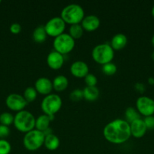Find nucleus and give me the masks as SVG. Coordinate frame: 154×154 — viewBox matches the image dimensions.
Wrapping results in <instances>:
<instances>
[{
	"mask_svg": "<svg viewBox=\"0 0 154 154\" xmlns=\"http://www.w3.org/2000/svg\"><path fill=\"white\" fill-rule=\"evenodd\" d=\"M5 104L8 108L11 111L20 112L21 111H24L28 103L22 95L18 94V93H11L6 98Z\"/></svg>",
	"mask_w": 154,
	"mask_h": 154,
	"instance_id": "10",
	"label": "nucleus"
},
{
	"mask_svg": "<svg viewBox=\"0 0 154 154\" xmlns=\"http://www.w3.org/2000/svg\"><path fill=\"white\" fill-rule=\"evenodd\" d=\"M54 116H48L46 114H42L36 119L35 129L44 132L49 128L51 121L54 120Z\"/></svg>",
	"mask_w": 154,
	"mask_h": 154,
	"instance_id": "17",
	"label": "nucleus"
},
{
	"mask_svg": "<svg viewBox=\"0 0 154 154\" xmlns=\"http://www.w3.org/2000/svg\"><path fill=\"white\" fill-rule=\"evenodd\" d=\"M91 57L94 61L103 66L111 63L114 58V50L109 44H100L93 48Z\"/></svg>",
	"mask_w": 154,
	"mask_h": 154,
	"instance_id": "4",
	"label": "nucleus"
},
{
	"mask_svg": "<svg viewBox=\"0 0 154 154\" xmlns=\"http://www.w3.org/2000/svg\"><path fill=\"white\" fill-rule=\"evenodd\" d=\"M147 82L149 85H154V78L153 77H149L147 80Z\"/></svg>",
	"mask_w": 154,
	"mask_h": 154,
	"instance_id": "34",
	"label": "nucleus"
},
{
	"mask_svg": "<svg viewBox=\"0 0 154 154\" xmlns=\"http://www.w3.org/2000/svg\"><path fill=\"white\" fill-rule=\"evenodd\" d=\"M44 27L48 36L56 38L63 34L66 29V23L60 17H54L48 20Z\"/></svg>",
	"mask_w": 154,
	"mask_h": 154,
	"instance_id": "8",
	"label": "nucleus"
},
{
	"mask_svg": "<svg viewBox=\"0 0 154 154\" xmlns=\"http://www.w3.org/2000/svg\"><path fill=\"white\" fill-rule=\"evenodd\" d=\"M103 135L104 138L110 143L123 144L131 136L130 124L122 119L112 120L104 126Z\"/></svg>",
	"mask_w": 154,
	"mask_h": 154,
	"instance_id": "1",
	"label": "nucleus"
},
{
	"mask_svg": "<svg viewBox=\"0 0 154 154\" xmlns=\"http://www.w3.org/2000/svg\"><path fill=\"white\" fill-rule=\"evenodd\" d=\"M136 109L145 117L154 114V99L148 96H140L136 101Z\"/></svg>",
	"mask_w": 154,
	"mask_h": 154,
	"instance_id": "9",
	"label": "nucleus"
},
{
	"mask_svg": "<svg viewBox=\"0 0 154 154\" xmlns=\"http://www.w3.org/2000/svg\"><path fill=\"white\" fill-rule=\"evenodd\" d=\"M34 88L38 93L42 95H49L53 90L52 81L48 78L42 77L38 78L35 82Z\"/></svg>",
	"mask_w": 154,
	"mask_h": 154,
	"instance_id": "12",
	"label": "nucleus"
},
{
	"mask_svg": "<svg viewBox=\"0 0 154 154\" xmlns=\"http://www.w3.org/2000/svg\"><path fill=\"white\" fill-rule=\"evenodd\" d=\"M125 121L128 122L130 124L132 122H134V120L140 119V116L136 108H133V107H128L125 111Z\"/></svg>",
	"mask_w": 154,
	"mask_h": 154,
	"instance_id": "22",
	"label": "nucleus"
},
{
	"mask_svg": "<svg viewBox=\"0 0 154 154\" xmlns=\"http://www.w3.org/2000/svg\"><path fill=\"white\" fill-rule=\"evenodd\" d=\"M32 36H33V39L35 42L41 44L45 42L48 35H47L46 32H45L44 26L40 25L35 28V29L33 32Z\"/></svg>",
	"mask_w": 154,
	"mask_h": 154,
	"instance_id": "21",
	"label": "nucleus"
},
{
	"mask_svg": "<svg viewBox=\"0 0 154 154\" xmlns=\"http://www.w3.org/2000/svg\"><path fill=\"white\" fill-rule=\"evenodd\" d=\"M44 146L48 150L54 151V150H57L60 146V139L54 134H50L45 137Z\"/></svg>",
	"mask_w": 154,
	"mask_h": 154,
	"instance_id": "19",
	"label": "nucleus"
},
{
	"mask_svg": "<svg viewBox=\"0 0 154 154\" xmlns=\"http://www.w3.org/2000/svg\"><path fill=\"white\" fill-rule=\"evenodd\" d=\"M151 14H152V17L154 18V5L152 6V10H151Z\"/></svg>",
	"mask_w": 154,
	"mask_h": 154,
	"instance_id": "35",
	"label": "nucleus"
},
{
	"mask_svg": "<svg viewBox=\"0 0 154 154\" xmlns=\"http://www.w3.org/2000/svg\"><path fill=\"white\" fill-rule=\"evenodd\" d=\"M83 29L87 32H94L98 29L101 24V20L97 16L93 14L85 16L80 23Z\"/></svg>",
	"mask_w": 154,
	"mask_h": 154,
	"instance_id": "14",
	"label": "nucleus"
},
{
	"mask_svg": "<svg viewBox=\"0 0 154 154\" xmlns=\"http://www.w3.org/2000/svg\"><path fill=\"white\" fill-rule=\"evenodd\" d=\"M60 17L65 23L79 24L85 17L84 9L81 5L75 3L67 5L61 11Z\"/></svg>",
	"mask_w": 154,
	"mask_h": 154,
	"instance_id": "2",
	"label": "nucleus"
},
{
	"mask_svg": "<svg viewBox=\"0 0 154 154\" xmlns=\"http://www.w3.org/2000/svg\"><path fill=\"white\" fill-rule=\"evenodd\" d=\"M146 127L147 129H154V116H148L145 117L143 119Z\"/></svg>",
	"mask_w": 154,
	"mask_h": 154,
	"instance_id": "30",
	"label": "nucleus"
},
{
	"mask_svg": "<svg viewBox=\"0 0 154 154\" xmlns=\"http://www.w3.org/2000/svg\"><path fill=\"white\" fill-rule=\"evenodd\" d=\"M0 3H1V0H0Z\"/></svg>",
	"mask_w": 154,
	"mask_h": 154,
	"instance_id": "38",
	"label": "nucleus"
},
{
	"mask_svg": "<svg viewBox=\"0 0 154 154\" xmlns=\"http://www.w3.org/2000/svg\"><path fill=\"white\" fill-rule=\"evenodd\" d=\"M53 48L57 52L62 55L70 53L75 48V40L68 33L60 35L54 38L53 42Z\"/></svg>",
	"mask_w": 154,
	"mask_h": 154,
	"instance_id": "7",
	"label": "nucleus"
},
{
	"mask_svg": "<svg viewBox=\"0 0 154 154\" xmlns=\"http://www.w3.org/2000/svg\"><path fill=\"white\" fill-rule=\"evenodd\" d=\"M9 134H10V129L8 126L0 124V138L3 139L8 136Z\"/></svg>",
	"mask_w": 154,
	"mask_h": 154,
	"instance_id": "31",
	"label": "nucleus"
},
{
	"mask_svg": "<svg viewBox=\"0 0 154 154\" xmlns=\"http://www.w3.org/2000/svg\"><path fill=\"white\" fill-rule=\"evenodd\" d=\"M45 137L43 132L34 129L25 133L23 139V144L27 150L36 151L44 145Z\"/></svg>",
	"mask_w": 154,
	"mask_h": 154,
	"instance_id": "5",
	"label": "nucleus"
},
{
	"mask_svg": "<svg viewBox=\"0 0 154 154\" xmlns=\"http://www.w3.org/2000/svg\"><path fill=\"white\" fill-rule=\"evenodd\" d=\"M84 78L87 87H96V84L98 83V78L95 75L88 73Z\"/></svg>",
	"mask_w": 154,
	"mask_h": 154,
	"instance_id": "29",
	"label": "nucleus"
},
{
	"mask_svg": "<svg viewBox=\"0 0 154 154\" xmlns=\"http://www.w3.org/2000/svg\"><path fill=\"white\" fill-rule=\"evenodd\" d=\"M64 57L60 53L54 51H51L47 57L46 62L48 67L53 70H58L61 69L64 63Z\"/></svg>",
	"mask_w": 154,
	"mask_h": 154,
	"instance_id": "11",
	"label": "nucleus"
},
{
	"mask_svg": "<svg viewBox=\"0 0 154 154\" xmlns=\"http://www.w3.org/2000/svg\"><path fill=\"white\" fill-rule=\"evenodd\" d=\"M153 116H154V114H153Z\"/></svg>",
	"mask_w": 154,
	"mask_h": 154,
	"instance_id": "39",
	"label": "nucleus"
},
{
	"mask_svg": "<svg viewBox=\"0 0 154 154\" xmlns=\"http://www.w3.org/2000/svg\"><path fill=\"white\" fill-rule=\"evenodd\" d=\"M127 43H128L127 36L123 33H118L112 38L110 41V46L114 51H119L123 49L126 46Z\"/></svg>",
	"mask_w": 154,
	"mask_h": 154,
	"instance_id": "16",
	"label": "nucleus"
},
{
	"mask_svg": "<svg viewBox=\"0 0 154 154\" xmlns=\"http://www.w3.org/2000/svg\"><path fill=\"white\" fill-rule=\"evenodd\" d=\"M21 29H22V26L18 23H14L10 26V32L13 34H18L21 32Z\"/></svg>",
	"mask_w": 154,
	"mask_h": 154,
	"instance_id": "32",
	"label": "nucleus"
},
{
	"mask_svg": "<svg viewBox=\"0 0 154 154\" xmlns=\"http://www.w3.org/2000/svg\"><path fill=\"white\" fill-rule=\"evenodd\" d=\"M53 89L57 92H63L67 88L69 81L64 75H57L52 81Z\"/></svg>",
	"mask_w": 154,
	"mask_h": 154,
	"instance_id": "18",
	"label": "nucleus"
},
{
	"mask_svg": "<svg viewBox=\"0 0 154 154\" xmlns=\"http://www.w3.org/2000/svg\"><path fill=\"white\" fill-rule=\"evenodd\" d=\"M14 116L12 115L11 113L4 112L0 114V124L8 126L14 123Z\"/></svg>",
	"mask_w": 154,
	"mask_h": 154,
	"instance_id": "26",
	"label": "nucleus"
},
{
	"mask_svg": "<svg viewBox=\"0 0 154 154\" xmlns=\"http://www.w3.org/2000/svg\"><path fill=\"white\" fill-rule=\"evenodd\" d=\"M62 106V99L57 94L51 93L47 95L41 102V108L44 114L48 116H54Z\"/></svg>",
	"mask_w": 154,
	"mask_h": 154,
	"instance_id": "6",
	"label": "nucleus"
},
{
	"mask_svg": "<svg viewBox=\"0 0 154 154\" xmlns=\"http://www.w3.org/2000/svg\"><path fill=\"white\" fill-rule=\"evenodd\" d=\"M151 44H152V46L154 47V35H152V38H151Z\"/></svg>",
	"mask_w": 154,
	"mask_h": 154,
	"instance_id": "36",
	"label": "nucleus"
},
{
	"mask_svg": "<svg viewBox=\"0 0 154 154\" xmlns=\"http://www.w3.org/2000/svg\"><path fill=\"white\" fill-rule=\"evenodd\" d=\"M151 57H152V60H153V61H154V51H152V54H151Z\"/></svg>",
	"mask_w": 154,
	"mask_h": 154,
	"instance_id": "37",
	"label": "nucleus"
},
{
	"mask_svg": "<svg viewBox=\"0 0 154 154\" xmlns=\"http://www.w3.org/2000/svg\"><path fill=\"white\" fill-rule=\"evenodd\" d=\"M83 97L88 102H94L99 97L100 91L97 87H87L83 89Z\"/></svg>",
	"mask_w": 154,
	"mask_h": 154,
	"instance_id": "20",
	"label": "nucleus"
},
{
	"mask_svg": "<svg viewBox=\"0 0 154 154\" xmlns=\"http://www.w3.org/2000/svg\"><path fill=\"white\" fill-rule=\"evenodd\" d=\"M11 150L10 143L5 139H0V154H9Z\"/></svg>",
	"mask_w": 154,
	"mask_h": 154,
	"instance_id": "28",
	"label": "nucleus"
},
{
	"mask_svg": "<svg viewBox=\"0 0 154 154\" xmlns=\"http://www.w3.org/2000/svg\"><path fill=\"white\" fill-rule=\"evenodd\" d=\"M37 91H36L34 87H29L24 90L23 96L25 99V100L27 101V103H30V102H33V101L36 100V97H37Z\"/></svg>",
	"mask_w": 154,
	"mask_h": 154,
	"instance_id": "24",
	"label": "nucleus"
},
{
	"mask_svg": "<svg viewBox=\"0 0 154 154\" xmlns=\"http://www.w3.org/2000/svg\"><path fill=\"white\" fill-rule=\"evenodd\" d=\"M130 129H131V136L136 138H140L146 134V129L143 120L141 118L134 120L131 123H130Z\"/></svg>",
	"mask_w": 154,
	"mask_h": 154,
	"instance_id": "15",
	"label": "nucleus"
},
{
	"mask_svg": "<svg viewBox=\"0 0 154 154\" xmlns=\"http://www.w3.org/2000/svg\"><path fill=\"white\" fill-rule=\"evenodd\" d=\"M134 88L140 93H143L145 91V90H146V87L142 83H136L135 85H134Z\"/></svg>",
	"mask_w": 154,
	"mask_h": 154,
	"instance_id": "33",
	"label": "nucleus"
},
{
	"mask_svg": "<svg viewBox=\"0 0 154 154\" xmlns=\"http://www.w3.org/2000/svg\"><path fill=\"white\" fill-rule=\"evenodd\" d=\"M69 70L70 73L77 78H85L89 73V68L87 63L81 60H77L72 63Z\"/></svg>",
	"mask_w": 154,
	"mask_h": 154,
	"instance_id": "13",
	"label": "nucleus"
},
{
	"mask_svg": "<svg viewBox=\"0 0 154 154\" xmlns=\"http://www.w3.org/2000/svg\"><path fill=\"white\" fill-rule=\"evenodd\" d=\"M69 99L74 102H79L80 100L84 99V97H83V90H81V89H75V90H73L69 94Z\"/></svg>",
	"mask_w": 154,
	"mask_h": 154,
	"instance_id": "27",
	"label": "nucleus"
},
{
	"mask_svg": "<svg viewBox=\"0 0 154 154\" xmlns=\"http://www.w3.org/2000/svg\"><path fill=\"white\" fill-rule=\"evenodd\" d=\"M36 118L31 112L28 111H21L18 112L14 119V126L21 132H27L35 129Z\"/></svg>",
	"mask_w": 154,
	"mask_h": 154,
	"instance_id": "3",
	"label": "nucleus"
},
{
	"mask_svg": "<svg viewBox=\"0 0 154 154\" xmlns=\"http://www.w3.org/2000/svg\"><path fill=\"white\" fill-rule=\"evenodd\" d=\"M85 30L83 29L82 26L81 24H73V25H70L69 28V33L68 34L74 39H79L82 38L83 35Z\"/></svg>",
	"mask_w": 154,
	"mask_h": 154,
	"instance_id": "23",
	"label": "nucleus"
},
{
	"mask_svg": "<svg viewBox=\"0 0 154 154\" xmlns=\"http://www.w3.org/2000/svg\"><path fill=\"white\" fill-rule=\"evenodd\" d=\"M101 69H102V72L104 75L111 76V75H115L116 73V72H117V66H116L115 63L111 62V63L103 65Z\"/></svg>",
	"mask_w": 154,
	"mask_h": 154,
	"instance_id": "25",
	"label": "nucleus"
}]
</instances>
